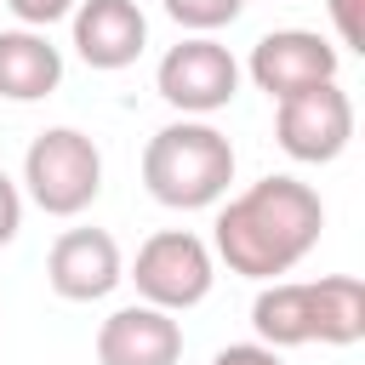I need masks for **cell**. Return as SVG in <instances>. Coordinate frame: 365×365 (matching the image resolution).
Masks as SVG:
<instances>
[{"mask_svg":"<svg viewBox=\"0 0 365 365\" xmlns=\"http://www.w3.org/2000/svg\"><path fill=\"white\" fill-rule=\"evenodd\" d=\"M319 228H325L319 188L274 171V177L240 188L217 211V234H211L217 251L211 257H222L228 274H240V279H279L319 245Z\"/></svg>","mask_w":365,"mask_h":365,"instance_id":"1","label":"cell"},{"mask_svg":"<svg viewBox=\"0 0 365 365\" xmlns=\"http://www.w3.org/2000/svg\"><path fill=\"white\" fill-rule=\"evenodd\" d=\"M137 285V302H154L165 314H182V308H200L211 297V279H217V257L200 234L188 228H160L137 245V262L125 274Z\"/></svg>","mask_w":365,"mask_h":365,"instance_id":"4","label":"cell"},{"mask_svg":"<svg viewBox=\"0 0 365 365\" xmlns=\"http://www.w3.org/2000/svg\"><path fill=\"white\" fill-rule=\"evenodd\" d=\"M308 291H314V342L354 348L365 336V285L354 274H325L308 279Z\"/></svg>","mask_w":365,"mask_h":365,"instance_id":"13","label":"cell"},{"mask_svg":"<svg viewBox=\"0 0 365 365\" xmlns=\"http://www.w3.org/2000/svg\"><path fill=\"white\" fill-rule=\"evenodd\" d=\"M17 228H23V188L0 171V245H11Z\"/></svg>","mask_w":365,"mask_h":365,"instance_id":"17","label":"cell"},{"mask_svg":"<svg viewBox=\"0 0 365 365\" xmlns=\"http://www.w3.org/2000/svg\"><path fill=\"white\" fill-rule=\"evenodd\" d=\"M125 279V257L108 228H63L46 251V285L63 302H103Z\"/></svg>","mask_w":365,"mask_h":365,"instance_id":"8","label":"cell"},{"mask_svg":"<svg viewBox=\"0 0 365 365\" xmlns=\"http://www.w3.org/2000/svg\"><path fill=\"white\" fill-rule=\"evenodd\" d=\"M68 23H74L80 63L103 68V74L131 68L143 57V46H148V17H143L137 0H74Z\"/></svg>","mask_w":365,"mask_h":365,"instance_id":"9","label":"cell"},{"mask_svg":"<svg viewBox=\"0 0 365 365\" xmlns=\"http://www.w3.org/2000/svg\"><path fill=\"white\" fill-rule=\"evenodd\" d=\"M63 86V51L46 29H0V103H40Z\"/></svg>","mask_w":365,"mask_h":365,"instance_id":"11","label":"cell"},{"mask_svg":"<svg viewBox=\"0 0 365 365\" xmlns=\"http://www.w3.org/2000/svg\"><path fill=\"white\" fill-rule=\"evenodd\" d=\"M211 365H285V359H279V348H268V342H228V348H217Z\"/></svg>","mask_w":365,"mask_h":365,"instance_id":"18","label":"cell"},{"mask_svg":"<svg viewBox=\"0 0 365 365\" xmlns=\"http://www.w3.org/2000/svg\"><path fill=\"white\" fill-rule=\"evenodd\" d=\"M234 182V143L211 120H171L143 148V188L171 211H205Z\"/></svg>","mask_w":365,"mask_h":365,"instance_id":"2","label":"cell"},{"mask_svg":"<svg viewBox=\"0 0 365 365\" xmlns=\"http://www.w3.org/2000/svg\"><path fill=\"white\" fill-rule=\"evenodd\" d=\"M325 11H331V29H336V46L365 51V0H325Z\"/></svg>","mask_w":365,"mask_h":365,"instance_id":"15","label":"cell"},{"mask_svg":"<svg viewBox=\"0 0 365 365\" xmlns=\"http://www.w3.org/2000/svg\"><path fill=\"white\" fill-rule=\"evenodd\" d=\"M274 143L302 165H331L354 143V97L336 80L308 86L297 97H279L274 103Z\"/></svg>","mask_w":365,"mask_h":365,"instance_id":"6","label":"cell"},{"mask_svg":"<svg viewBox=\"0 0 365 365\" xmlns=\"http://www.w3.org/2000/svg\"><path fill=\"white\" fill-rule=\"evenodd\" d=\"M177 359H182V325L154 302L114 308L97 325V365H177Z\"/></svg>","mask_w":365,"mask_h":365,"instance_id":"10","label":"cell"},{"mask_svg":"<svg viewBox=\"0 0 365 365\" xmlns=\"http://www.w3.org/2000/svg\"><path fill=\"white\" fill-rule=\"evenodd\" d=\"M154 86H160V97H165L177 114L205 120V114H217V108L234 103V91H240V63H234V51H228L222 40L188 34V40H177V46L160 57Z\"/></svg>","mask_w":365,"mask_h":365,"instance_id":"5","label":"cell"},{"mask_svg":"<svg viewBox=\"0 0 365 365\" xmlns=\"http://www.w3.org/2000/svg\"><path fill=\"white\" fill-rule=\"evenodd\" d=\"M251 325H257V342L268 348H302L314 342V291L308 279H262L257 302H251Z\"/></svg>","mask_w":365,"mask_h":365,"instance_id":"12","label":"cell"},{"mask_svg":"<svg viewBox=\"0 0 365 365\" xmlns=\"http://www.w3.org/2000/svg\"><path fill=\"white\" fill-rule=\"evenodd\" d=\"M245 11V0H165V17L182 23L188 34H217Z\"/></svg>","mask_w":365,"mask_h":365,"instance_id":"14","label":"cell"},{"mask_svg":"<svg viewBox=\"0 0 365 365\" xmlns=\"http://www.w3.org/2000/svg\"><path fill=\"white\" fill-rule=\"evenodd\" d=\"M336 68H342V46H331L314 29H274V34H262L251 46V63H245V74L257 80V91H268L274 103L297 97L308 86L336 80Z\"/></svg>","mask_w":365,"mask_h":365,"instance_id":"7","label":"cell"},{"mask_svg":"<svg viewBox=\"0 0 365 365\" xmlns=\"http://www.w3.org/2000/svg\"><path fill=\"white\" fill-rule=\"evenodd\" d=\"M6 6H11V17L23 29H51V23H63L74 11V0H6Z\"/></svg>","mask_w":365,"mask_h":365,"instance_id":"16","label":"cell"},{"mask_svg":"<svg viewBox=\"0 0 365 365\" xmlns=\"http://www.w3.org/2000/svg\"><path fill=\"white\" fill-rule=\"evenodd\" d=\"M23 194L46 211V217H80L97 194H103V154L86 131L74 125H51L29 143L23 154Z\"/></svg>","mask_w":365,"mask_h":365,"instance_id":"3","label":"cell"}]
</instances>
